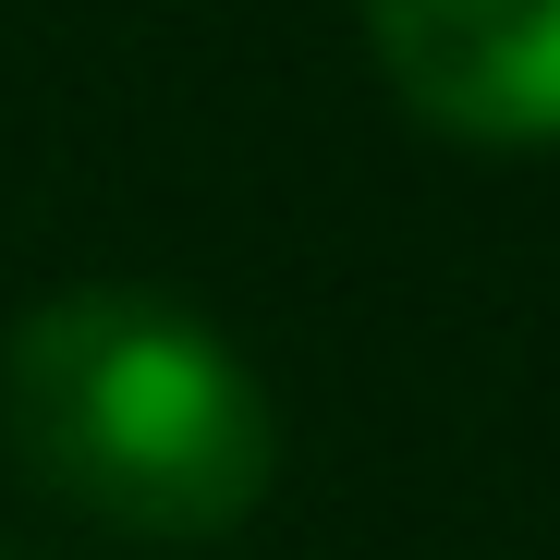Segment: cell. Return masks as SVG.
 I'll list each match as a JSON object with an SVG mask.
<instances>
[{"instance_id": "6da1fadb", "label": "cell", "mask_w": 560, "mask_h": 560, "mask_svg": "<svg viewBox=\"0 0 560 560\" xmlns=\"http://www.w3.org/2000/svg\"><path fill=\"white\" fill-rule=\"evenodd\" d=\"M0 427L25 476L122 536H232L280 476L268 378L171 293L85 280L0 353Z\"/></svg>"}, {"instance_id": "7a4b0ae2", "label": "cell", "mask_w": 560, "mask_h": 560, "mask_svg": "<svg viewBox=\"0 0 560 560\" xmlns=\"http://www.w3.org/2000/svg\"><path fill=\"white\" fill-rule=\"evenodd\" d=\"M402 110L463 147H560V0H353Z\"/></svg>"}]
</instances>
